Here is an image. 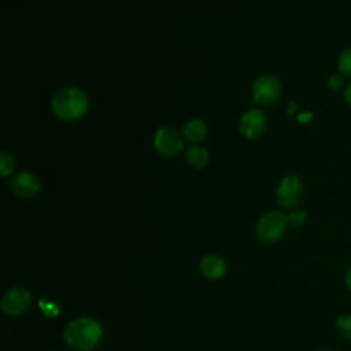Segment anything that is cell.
<instances>
[{"instance_id": "obj_11", "label": "cell", "mask_w": 351, "mask_h": 351, "mask_svg": "<svg viewBox=\"0 0 351 351\" xmlns=\"http://www.w3.org/2000/svg\"><path fill=\"white\" fill-rule=\"evenodd\" d=\"M207 136V125L202 119H191L185 123L182 137L191 143H200Z\"/></svg>"}, {"instance_id": "obj_3", "label": "cell", "mask_w": 351, "mask_h": 351, "mask_svg": "<svg viewBox=\"0 0 351 351\" xmlns=\"http://www.w3.org/2000/svg\"><path fill=\"white\" fill-rule=\"evenodd\" d=\"M288 218L281 211H269L263 214L255 225V236L261 243L273 244L278 241L287 229Z\"/></svg>"}, {"instance_id": "obj_1", "label": "cell", "mask_w": 351, "mask_h": 351, "mask_svg": "<svg viewBox=\"0 0 351 351\" xmlns=\"http://www.w3.org/2000/svg\"><path fill=\"white\" fill-rule=\"evenodd\" d=\"M103 337L101 325L89 317H81L70 321L63 330L64 343L75 351L93 350Z\"/></svg>"}, {"instance_id": "obj_20", "label": "cell", "mask_w": 351, "mask_h": 351, "mask_svg": "<svg viewBox=\"0 0 351 351\" xmlns=\"http://www.w3.org/2000/svg\"><path fill=\"white\" fill-rule=\"evenodd\" d=\"M346 285H347V288L351 291V266L348 267V270H347V273H346Z\"/></svg>"}, {"instance_id": "obj_4", "label": "cell", "mask_w": 351, "mask_h": 351, "mask_svg": "<svg viewBox=\"0 0 351 351\" xmlns=\"http://www.w3.org/2000/svg\"><path fill=\"white\" fill-rule=\"evenodd\" d=\"M303 196V182L299 176L288 174L281 178L276 189L277 204L284 210L295 208Z\"/></svg>"}, {"instance_id": "obj_17", "label": "cell", "mask_w": 351, "mask_h": 351, "mask_svg": "<svg viewBox=\"0 0 351 351\" xmlns=\"http://www.w3.org/2000/svg\"><path fill=\"white\" fill-rule=\"evenodd\" d=\"M344 75L343 74H340V73H333V74H330L329 77H328V81H326V84H328V88L329 89H332V90H339V89H341L343 86H344Z\"/></svg>"}, {"instance_id": "obj_8", "label": "cell", "mask_w": 351, "mask_h": 351, "mask_svg": "<svg viewBox=\"0 0 351 351\" xmlns=\"http://www.w3.org/2000/svg\"><path fill=\"white\" fill-rule=\"evenodd\" d=\"M32 303L30 292L22 287H14L8 289L1 298V310L7 315H21L25 313Z\"/></svg>"}, {"instance_id": "obj_12", "label": "cell", "mask_w": 351, "mask_h": 351, "mask_svg": "<svg viewBox=\"0 0 351 351\" xmlns=\"http://www.w3.org/2000/svg\"><path fill=\"white\" fill-rule=\"evenodd\" d=\"M186 162L195 169H203L210 160L208 151L200 145H191L185 151Z\"/></svg>"}, {"instance_id": "obj_7", "label": "cell", "mask_w": 351, "mask_h": 351, "mask_svg": "<svg viewBox=\"0 0 351 351\" xmlns=\"http://www.w3.org/2000/svg\"><path fill=\"white\" fill-rule=\"evenodd\" d=\"M266 130V115L261 108H251L244 112L239 122V132L247 140L259 138Z\"/></svg>"}, {"instance_id": "obj_22", "label": "cell", "mask_w": 351, "mask_h": 351, "mask_svg": "<svg viewBox=\"0 0 351 351\" xmlns=\"http://www.w3.org/2000/svg\"><path fill=\"white\" fill-rule=\"evenodd\" d=\"M319 351H329V350H319Z\"/></svg>"}, {"instance_id": "obj_5", "label": "cell", "mask_w": 351, "mask_h": 351, "mask_svg": "<svg viewBox=\"0 0 351 351\" xmlns=\"http://www.w3.org/2000/svg\"><path fill=\"white\" fill-rule=\"evenodd\" d=\"M281 93V82L273 74L261 75L252 86V100L259 106H270L276 103Z\"/></svg>"}, {"instance_id": "obj_6", "label": "cell", "mask_w": 351, "mask_h": 351, "mask_svg": "<svg viewBox=\"0 0 351 351\" xmlns=\"http://www.w3.org/2000/svg\"><path fill=\"white\" fill-rule=\"evenodd\" d=\"M154 145L160 155L170 158L182 151L184 140L174 129L162 126L154 134Z\"/></svg>"}, {"instance_id": "obj_19", "label": "cell", "mask_w": 351, "mask_h": 351, "mask_svg": "<svg viewBox=\"0 0 351 351\" xmlns=\"http://www.w3.org/2000/svg\"><path fill=\"white\" fill-rule=\"evenodd\" d=\"M311 112H302L299 117H298V119H299V122H307V121H310L311 119Z\"/></svg>"}, {"instance_id": "obj_9", "label": "cell", "mask_w": 351, "mask_h": 351, "mask_svg": "<svg viewBox=\"0 0 351 351\" xmlns=\"http://www.w3.org/2000/svg\"><path fill=\"white\" fill-rule=\"evenodd\" d=\"M14 193L21 199H33L41 189L40 180L30 171H19L11 182Z\"/></svg>"}, {"instance_id": "obj_18", "label": "cell", "mask_w": 351, "mask_h": 351, "mask_svg": "<svg viewBox=\"0 0 351 351\" xmlns=\"http://www.w3.org/2000/svg\"><path fill=\"white\" fill-rule=\"evenodd\" d=\"M343 97H344V101L351 107V82H348L344 88V92H343Z\"/></svg>"}, {"instance_id": "obj_14", "label": "cell", "mask_w": 351, "mask_h": 351, "mask_svg": "<svg viewBox=\"0 0 351 351\" xmlns=\"http://www.w3.org/2000/svg\"><path fill=\"white\" fill-rule=\"evenodd\" d=\"M336 329L341 337L351 340V314H341L336 321Z\"/></svg>"}, {"instance_id": "obj_10", "label": "cell", "mask_w": 351, "mask_h": 351, "mask_svg": "<svg viewBox=\"0 0 351 351\" xmlns=\"http://www.w3.org/2000/svg\"><path fill=\"white\" fill-rule=\"evenodd\" d=\"M200 273L208 280H218L225 274V262L218 255H204L199 263Z\"/></svg>"}, {"instance_id": "obj_16", "label": "cell", "mask_w": 351, "mask_h": 351, "mask_svg": "<svg viewBox=\"0 0 351 351\" xmlns=\"http://www.w3.org/2000/svg\"><path fill=\"white\" fill-rule=\"evenodd\" d=\"M288 223L292 226H302L307 221V213L304 210H292L288 215Z\"/></svg>"}, {"instance_id": "obj_2", "label": "cell", "mask_w": 351, "mask_h": 351, "mask_svg": "<svg viewBox=\"0 0 351 351\" xmlns=\"http://www.w3.org/2000/svg\"><path fill=\"white\" fill-rule=\"evenodd\" d=\"M89 107L86 95L74 86L59 89L51 99L53 115L62 121H75L85 115Z\"/></svg>"}, {"instance_id": "obj_21", "label": "cell", "mask_w": 351, "mask_h": 351, "mask_svg": "<svg viewBox=\"0 0 351 351\" xmlns=\"http://www.w3.org/2000/svg\"><path fill=\"white\" fill-rule=\"evenodd\" d=\"M296 111V104L293 101H289L288 103V107H287V112L288 114H293Z\"/></svg>"}, {"instance_id": "obj_15", "label": "cell", "mask_w": 351, "mask_h": 351, "mask_svg": "<svg viewBox=\"0 0 351 351\" xmlns=\"http://www.w3.org/2000/svg\"><path fill=\"white\" fill-rule=\"evenodd\" d=\"M14 169H15L14 156L7 151H1L0 152V174L3 177H7L14 171Z\"/></svg>"}, {"instance_id": "obj_13", "label": "cell", "mask_w": 351, "mask_h": 351, "mask_svg": "<svg viewBox=\"0 0 351 351\" xmlns=\"http://www.w3.org/2000/svg\"><path fill=\"white\" fill-rule=\"evenodd\" d=\"M337 70L346 78H351V47L344 48L337 58Z\"/></svg>"}]
</instances>
